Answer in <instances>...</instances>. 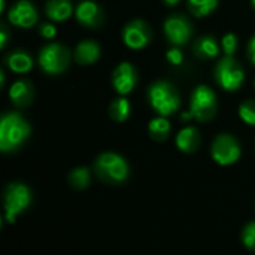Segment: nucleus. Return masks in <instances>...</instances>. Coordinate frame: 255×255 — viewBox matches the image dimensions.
I'll return each mask as SVG.
<instances>
[{"instance_id": "nucleus-1", "label": "nucleus", "mask_w": 255, "mask_h": 255, "mask_svg": "<svg viewBox=\"0 0 255 255\" xmlns=\"http://www.w3.org/2000/svg\"><path fill=\"white\" fill-rule=\"evenodd\" d=\"M30 136L28 123L16 112L4 114L0 120V149L3 152L19 148Z\"/></svg>"}, {"instance_id": "nucleus-2", "label": "nucleus", "mask_w": 255, "mask_h": 255, "mask_svg": "<svg viewBox=\"0 0 255 255\" xmlns=\"http://www.w3.org/2000/svg\"><path fill=\"white\" fill-rule=\"evenodd\" d=\"M148 102L161 117H169L179 109L181 99L176 88L167 81L152 82L148 88Z\"/></svg>"}, {"instance_id": "nucleus-3", "label": "nucleus", "mask_w": 255, "mask_h": 255, "mask_svg": "<svg viewBox=\"0 0 255 255\" xmlns=\"http://www.w3.org/2000/svg\"><path fill=\"white\" fill-rule=\"evenodd\" d=\"M97 176L108 184H120L124 182L128 176V166L126 160L114 152L102 154L94 164Z\"/></svg>"}, {"instance_id": "nucleus-4", "label": "nucleus", "mask_w": 255, "mask_h": 255, "mask_svg": "<svg viewBox=\"0 0 255 255\" xmlns=\"http://www.w3.org/2000/svg\"><path fill=\"white\" fill-rule=\"evenodd\" d=\"M217 94L206 85H197L190 99V114L197 121H211L217 114Z\"/></svg>"}, {"instance_id": "nucleus-5", "label": "nucleus", "mask_w": 255, "mask_h": 255, "mask_svg": "<svg viewBox=\"0 0 255 255\" xmlns=\"http://www.w3.org/2000/svg\"><path fill=\"white\" fill-rule=\"evenodd\" d=\"M215 81L226 91H236L245 81V72L235 57H224L218 61L215 72Z\"/></svg>"}, {"instance_id": "nucleus-6", "label": "nucleus", "mask_w": 255, "mask_h": 255, "mask_svg": "<svg viewBox=\"0 0 255 255\" xmlns=\"http://www.w3.org/2000/svg\"><path fill=\"white\" fill-rule=\"evenodd\" d=\"M70 61V54L66 46L60 43H49L39 52V66L45 73L58 75L63 73Z\"/></svg>"}, {"instance_id": "nucleus-7", "label": "nucleus", "mask_w": 255, "mask_h": 255, "mask_svg": "<svg viewBox=\"0 0 255 255\" xmlns=\"http://www.w3.org/2000/svg\"><path fill=\"white\" fill-rule=\"evenodd\" d=\"M30 191L22 184H10L4 193V212L6 220L13 223L15 218L30 205Z\"/></svg>"}, {"instance_id": "nucleus-8", "label": "nucleus", "mask_w": 255, "mask_h": 255, "mask_svg": "<svg viewBox=\"0 0 255 255\" xmlns=\"http://www.w3.org/2000/svg\"><path fill=\"white\" fill-rule=\"evenodd\" d=\"M212 158L221 164L229 166L239 160L241 157V145L239 142L230 134H220L212 143Z\"/></svg>"}, {"instance_id": "nucleus-9", "label": "nucleus", "mask_w": 255, "mask_h": 255, "mask_svg": "<svg viewBox=\"0 0 255 255\" xmlns=\"http://www.w3.org/2000/svg\"><path fill=\"white\" fill-rule=\"evenodd\" d=\"M164 34L170 43L181 46L190 40L193 34V27L184 15H170L164 21Z\"/></svg>"}, {"instance_id": "nucleus-10", "label": "nucleus", "mask_w": 255, "mask_h": 255, "mask_svg": "<svg viewBox=\"0 0 255 255\" xmlns=\"http://www.w3.org/2000/svg\"><path fill=\"white\" fill-rule=\"evenodd\" d=\"M123 40L130 49H143L151 40V28L142 19H133L123 30Z\"/></svg>"}, {"instance_id": "nucleus-11", "label": "nucleus", "mask_w": 255, "mask_h": 255, "mask_svg": "<svg viewBox=\"0 0 255 255\" xmlns=\"http://www.w3.org/2000/svg\"><path fill=\"white\" fill-rule=\"evenodd\" d=\"M112 84L120 96L131 93L137 84V72L130 63H120L112 73Z\"/></svg>"}, {"instance_id": "nucleus-12", "label": "nucleus", "mask_w": 255, "mask_h": 255, "mask_svg": "<svg viewBox=\"0 0 255 255\" xmlns=\"http://www.w3.org/2000/svg\"><path fill=\"white\" fill-rule=\"evenodd\" d=\"M7 19L10 24L22 28H30L37 21V10L28 0H18L9 10Z\"/></svg>"}, {"instance_id": "nucleus-13", "label": "nucleus", "mask_w": 255, "mask_h": 255, "mask_svg": "<svg viewBox=\"0 0 255 255\" xmlns=\"http://www.w3.org/2000/svg\"><path fill=\"white\" fill-rule=\"evenodd\" d=\"M75 15H76L78 22L82 24L84 27L96 28L103 22V12H102L100 6L94 1H90V0L79 3Z\"/></svg>"}, {"instance_id": "nucleus-14", "label": "nucleus", "mask_w": 255, "mask_h": 255, "mask_svg": "<svg viewBox=\"0 0 255 255\" xmlns=\"http://www.w3.org/2000/svg\"><path fill=\"white\" fill-rule=\"evenodd\" d=\"M34 96V88L30 81H16L9 88V99L18 108H27Z\"/></svg>"}, {"instance_id": "nucleus-15", "label": "nucleus", "mask_w": 255, "mask_h": 255, "mask_svg": "<svg viewBox=\"0 0 255 255\" xmlns=\"http://www.w3.org/2000/svg\"><path fill=\"white\" fill-rule=\"evenodd\" d=\"M100 57V46L94 40H82L75 48V61L78 64H93Z\"/></svg>"}, {"instance_id": "nucleus-16", "label": "nucleus", "mask_w": 255, "mask_h": 255, "mask_svg": "<svg viewBox=\"0 0 255 255\" xmlns=\"http://www.w3.org/2000/svg\"><path fill=\"white\" fill-rule=\"evenodd\" d=\"M194 54L197 58L200 60H212L218 55L220 48H218V42L214 36L211 34H205L202 37H199L194 42Z\"/></svg>"}, {"instance_id": "nucleus-17", "label": "nucleus", "mask_w": 255, "mask_h": 255, "mask_svg": "<svg viewBox=\"0 0 255 255\" xmlns=\"http://www.w3.org/2000/svg\"><path fill=\"white\" fill-rule=\"evenodd\" d=\"M72 3L70 0H48L45 6V13L49 19L61 22L66 21L72 15Z\"/></svg>"}, {"instance_id": "nucleus-18", "label": "nucleus", "mask_w": 255, "mask_h": 255, "mask_svg": "<svg viewBox=\"0 0 255 255\" xmlns=\"http://www.w3.org/2000/svg\"><path fill=\"white\" fill-rule=\"evenodd\" d=\"M200 134L196 127H187L181 130L176 136V146L182 152H194L199 148Z\"/></svg>"}, {"instance_id": "nucleus-19", "label": "nucleus", "mask_w": 255, "mask_h": 255, "mask_svg": "<svg viewBox=\"0 0 255 255\" xmlns=\"http://www.w3.org/2000/svg\"><path fill=\"white\" fill-rule=\"evenodd\" d=\"M6 64L15 73H27L33 67V58L24 51H13L6 57Z\"/></svg>"}, {"instance_id": "nucleus-20", "label": "nucleus", "mask_w": 255, "mask_h": 255, "mask_svg": "<svg viewBox=\"0 0 255 255\" xmlns=\"http://www.w3.org/2000/svg\"><path fill=\"white\" fill-rule=\"evenodd\" d=\"M131 112V106L130 102L126 97H118L112 102V105L109 106V115L114 121L117 123H124L128 120Z\"/></svg>"}, {"instance_id": "nucleus-21", "label": "nucleus", "mask_w": 255, "mask_h": 255, "mask_svg": "<svg viewBox=\"0 0 255 255\" xmlns=\"http://www.w3.org/2000/svg\"><path fill=\"white\" fill-rule=\"evenodd\" d=\"M148 128H149L151 137L155 139V140H158V142H161V140H164V139L169 136V133H170V123H169L164 117H158V118H154V120L149 123Z\"/></svg>"}, {"instance_id": "nucleus-22", "label": "nucleus", "mask_w": 255, "mask_h": 255, "mask_svg": "<svg viewBox=\"0 0 255 255\" xmlns=\"http://www.w3.org/2000/svg\"><path fill=\"white\" fill-rule=\"evenodd\" d=\"M218 6V0H188V9L194 16H206Z\"/></svg>"}, {"instance_id": "nucleus-23", "label": "nucleus", "mask_w": 255, "mask_h": 255, "mask_svg": "<svg viewBox=\"0 0 255 255\" xmlns=\"http://www.w3.org/2000/svg\"><path fill=\"white\" fill-rule=\"evenodd\" d=\"M90 170L87 167H78L70 172L69 175V182L73 188L76 190H84L90 185Z\"/></svg>"}, {"instance_id": "nucleus-24", "label": "nucleus", "mask_w": 255, "mask_h": 255, "mask_svg": "<svg viewBox=\"0 0 255 255\" xmlns=\"http://www.w3.org/2000/svg\"><path fill=\"white\" fill-rule=\"evenodd\" d=\"M239 117L244 120V123L255 126V100H247L239 106Z\"/></svg>"}, {"instance_id": "nucleus-25", "label": "nucleus", "mask_w": 255, "mask_h": 255, "mask_svg": "<svg viewBox=\"0 0 255 255\" xmlns=\"http://www.w3.org/2000/svg\"><path fill=\"white\" fill-rule=\"evenodd\" d=\"M221 45H223V51L226 54V57H233L235 52H236V48H238V37L235 33H227L224 34L223 40H221Z\"/></svg>"}, {"instance_id": "nucleus-26", "label": "nucleus", "mask_w": 255, "mask_h": 255, "mask_svg": "<svg viewBox=\"0 0 255 255\" xmlns=\"http://www.w3.org/2000/svg\"><path fill=\"white\" fill-rule=\"evenodd\" d=\"M242 241L247 248L255 251V223H251L245 227V230L242 233Z\"/></svg>"}, {"instance_id": "nucleus-27", "label": "nucleus", "mask_w": 255, "mask_h": 255, "mask_svg": "<svg viewBox=\"0 0 255 255\" xmlns=\"http://www.w3.org/2000/svg\"><path fill=\"white\" fill-rule=\"evenodd\" d=\"M166 58L170 64L173 66H179L182 64L184 61V55H182V51L179 48H170L167 52H166Z\"/></svg>"}, {"instance_id": "nucleus-28", "label": "nucleus", "mask_w": 255, "mask_h": 255, "mask_svg": "<svg viewBox=\"0 0 255 255\" xmlns=\"http://www.w3.org/2000/svg\"><path fill=\"white\" fill-rule=\"evenodd\" d=\"M39 33H40V36L45 37V39H52V37L57 34V28H55L52 24L43 22V24H40V27H39Z\"/></svg>"}, {"instance_id": "nucleus-29", "label": "nucleus", "mask_w": 255, "mask_h": 255, "mask_svg": "<svg viewBox=\"0 0 255 255\" xmlns=\"http://www.w3.org/2000/svg\"><path fill=\"white\" fill-rule=\"evenodd\" d=\"M248 57H250L251 63L255 66V34L251 37V40L248 43Z\"/></svg>"}, {"instance_id": "nucleus-30", "label": "nucleus", "mask_w": 255, "mask_h": 255, "mask_svg": "<svg viewBox=\"0 0 255 255\" xmlns=\"http://www.w3.org/2000/svg\"><path fill=\"white\" fill-rule=\"evenodd\" d=\"M6 42H7V30H6L4 24H1V28H0V46L4 48Z\"/></svg>"}, {"instance_id": "nucleus-31", "label": "nucleus", "mask_w": 255, "mask_h": 255, "mask_svg": "<svg viewBox=\"0 0 255 255\" xmlns=\"http://www.w3.org/2000/svg\"><path fill=\"white\" fill-rule=\"evenodd\" d=\"M167 6H175V4H178L181 0H163Z\"/></svg>"}, {"instance_id": "nucleus-32", "label": "nucleus", "mask_w": 255, "mask_h": 255, "mask_svg": "<svg viewBox=\"0 0 255 255\" xmlns=\"http://www.w3.org/2000/svg\"><path fill=\"white\" fill-rule=\"evenodd\" d=\"M251 3H253V6H254V9H255V0H251Z\"/></svg>"}, {"instance_id": "nucleus-33", "label": "nucleus", "mask_w": 255, "mask_h": 255, "mask_svg": "<svg viewBox=\"0 0 255 255\" xmlns=\"http://www.w3.org/2000/svg\"><path fill=\"white\" fill-rule=\"evenodd\" d=\"M254 85H255V82H254Z\"/></svg>"}]
</instances>
